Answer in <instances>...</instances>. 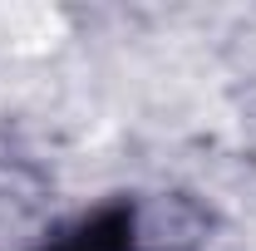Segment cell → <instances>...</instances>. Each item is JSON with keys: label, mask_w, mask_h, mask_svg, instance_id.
Here are the masks:
<instances>
[{"label": "cell", "mask_w": 256, "mask_h": 251, "mask_svg": "<svg viewBox=\"0 0 256 251\" xmlns=\"http://www.w3.org/2000/svg\"><path fill=\"white\" fill-rule=\"evenodd\" d=\"M133 246V212L128 207H108L89 217L74 236H64L54 251H128Z\"/></svg>", "instance_id": "6da1fadb"}]
</instances>
